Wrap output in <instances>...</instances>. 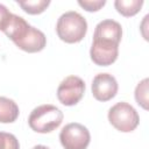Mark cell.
Returning <instances> with one entry per match:
<instances>
[{"instance_id": "5bb4252c", "label": "cell", "mask_w": 149, "mask_h": 149, "mask_svg": "<svg viewBox=\"0 0 149 149\" xmlns=\"http://www.w3.org/2000/svg\"><path fill=\"white\" fill-rule=\"evenodd\" d=\"M106 3L105 0H78V5L87 12H97Z\"/></svg>"}, {"instance_id": "3957f363", "label": "cell", "mask_w": 149, "mask_h": 149, "mask_svg": "<svg viewBox=\"0 0 149 149\" xmlns=\"http://www.w3.org/2000/svg\"><path fill=\"white\" fill-rule=\"evenodd\" d=\"M63 121V112L50 104H44L35 107L29 118H28V125L29 127L41 134L50 133L58 128Z\"/></svg>"}, {"instance_id": "ba28073f", "label": "cell", "mask_w": 149, "mask_h": 149, "mask_svg": "<svg viewBox=\"0 0 149 149\" xmlns=\"http://www.w3.org/2000/svg\"><path fill=\"white\" fill-rule=\"evenodd\" d=\"M45 44H47V37L44 33L31 26L28 34L15 45L27 52H38L44 49Z\"/></svg>"}, {"instance_id": "2e32d148", "label": "cell", "mask_w": 149, "mask_h": 149, "mask_svg": "<svg viewBox=\"0 0 149 149\" xmlns=\"http://www.w3.org/2000/svg\"><path fill=\"white\" fill-rule=\"evenodd\" d=\"M33 149H49L47 146H43V144H37V146H35Z\"/></svg>"}, {"instance_id": "8fae6325", "label": "cell", "mask_w": 149, "mask_h": 149, "mask_svg": "<svg viewBox=\"0 0 149 149\" xmlns=\"http://www.w3.org/2000/svg\"><path fill=\"white\" fill-rule=\"evenodd\" d=\"M17 5L28 14H41L50 5V0H17Z\"/></svg>"}, {"instance_id": "30bf717a", "label": "cell", "mask_w": 149, "mask_h": 149, "mask_svg": "<svg viewBox=\"0 0 149 149\" xmlns=\"http://www.w3.org/2000/svg\"><path fill=\"white\" fill-rule=\"evenodd\" d=\"M143 6V0H115V9L123 16H134Z\"/></svg>"}, {"instance_id": "8992f818", "label": "cell", "mask_w": 149, "mask_h": 149, "mask_svg": "<svg viewBox=\"0 0 149 149\" xmlns=\"http://www.w3.org/2000/svg\"><path fill=\"white\" fill-rule=\"evenodd\" d=\"M85 93V81L78 76L65 77L57 88V98L65 106H73L80 101Z\"/></svg>"}, {"instance_id": "5b68a950", "label": "cell", "mask_w": 149, "mask_h": 149, "mask_svg": "<svg viewBox=\"0 0 149 149\" xmlns=\"http://www.w3.org/2000/svg\"><path fill=\"white\" fill-rule=\"evenodd\" d=\"M59 141L64 149H86L91 141V134L84 125L71 122L62 128Z\"/></svg>"}, {"instance_id": "7a4b0ae2", "label": "cell", "mask_w": 149, "mask_h": 149, "mask_svg": "<svg viewBox=\"0 0 149 149\" xmlns=\"http://www.w3.org/2000/svg\"><path fill=\"white\" fill-rule=\"evenodd\" d=\"M56 31L62 41L66 43H78L86 35V19L74 10L65 12L57 20Z\"/></svg>"}, {"instance_id": "52a82bcc", "label": "cell", "mask_w": 149, "mask_h": 149, "mask_svg": "<svg viewBox=\"0 0 149 149\" xmlns=\"http://www.w3.org/2000/svg\"><path fill=\"white\" fill-rule=\"evenodd\" d=\"M92 94L99 101H108L118 93V81L109 73H98L92 80Z\"/></svg>"}, {"instance_id": "6da1fadb", "label": "cell", "mask_w": 149, "mask_h": 149, "mask_svg": "<svg viewBox=\"0 0 149 149\" xmlns=\"http://www.w3.org/2000/svg\"><path fill=\"white\" fill-rule=\"evenodd\" d=\"M122 37L121 24L112 19L100 21L94 29L90 56L99 66L113 64L119 55V43Z\"/></svg>"}, {"instance_id": "7c38bea8", "label": "cell", "mask_w": 149, "mask_h": 149, "mask_svg": "<svg viewBox=\"0 0 149 149\" xmlns=\"http://www.w3.org/2000/svg\"><path fill=\"white\" fill-rule=\"evenodd\" d=\"M148 83L149 79L144 78L137 84L135 88V100L144 109H148Z\"/></svg>"}, {"instance_id": "277c9868", "label": "cell", "mask_w": 149, "mask_h": 149, "mask_svg": "<svg viewBox=\"0 0 149 149\" xmlns=\"http://www.w3.org/2000/svg\"><path fill=\"white\" fill-rule=\"evenodd\" d=\"M109 123L122 133L133 132L140 123V116L136 109L128 102L120 101L113 105L108 111Z\"/></svg>"}, {"instance_id": "4fadbf2b", "label": "cell", "mask_w": 149, "mask_h": 149, "mask_svg": "<svg viewBox=\"0 0 149 149\" xmlns=\"http://www.w3.org/2000/svg\"><path fill=\"white\" fill-rule=\"evenodd\" d=\"M0 149H20V143L15 135L0 132Z\"/></svg>"}, {"instance_id": "9c48e42d", "label": "cell", "mask_w": 149, "mask_h": 149, "mask_svg": "<svg viewBox=\"0 0 149 149\" xmlns=\"http://www.w3.org/2000/svg\"><path fill=\"white\" fill-rule=\"evenodd\" d=\"M19 106L17 104L6 97H0V122L1 123H12L19 116Z\"/></svg>"}, {"instance_id": "9a60e30c", "label": "cell", "mask_w": 149, "mask_h": 149, "mask_svg": "<svg viewBox=\"0 0 149 149\" xmlns=\"http://www.w3.org/2000/svg\"><path fill=\"white\" fill-rule=\"evenodd\" d=\"M12 14L13 13H10L5 5L0 3V30L1 31H3L6 29L7 24L9 23L10 17H12Z\"/></svg>"}]
</instances>
